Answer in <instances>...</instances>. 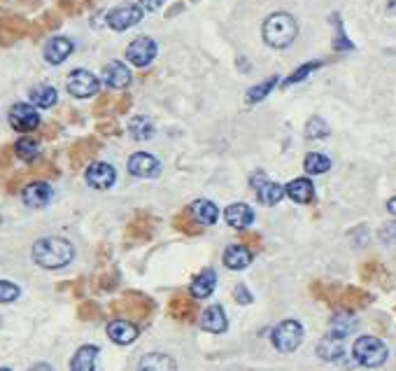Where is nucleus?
<instances>
[{"label":"nucleus","instance_id":"35","mask_svg":"<svg viewBox=\"0 0 396 371\" xmlns=\"http://www.w3.org/2000/svg\"><path fill=\"white\" fill-rule=\"evenodd\" d=\"M315 68H319V61H312V63H305V65H301V68L294 72V75H289L287 79H284V84H296L301 82V79H305Z\"/></svg>","mask_w":396,"mask_h":371},{"label":"nucleus","instance_id":"31","mask_svg":"<svg viewBox=\"0 0 396 371\" xmlns=\"http://www.w3.org/2000/svg\"><path fill=\"white\" fill-rule=\"evenodd\" d=\"M14 152H17V157L24 159V162H33V159L40 155V143L35 141V138L26 136V138H21V141H17Z\"/></svg>","mask_w":396,"mask_h":371},{"label":"nucleus","instance_id":"37","mask_svg":"<svg viewBox=\"0 0 396 371\" xmlns=\"http://www.w3.org/2000/svg\"><path fill=\"white\" fill-rule=\"evenodd\" d=\"M233 294H236V301L238 304H249V301H252V294H249V289L245 285H238Z\"/></svg>","mask_w":396,"mask_h":371},{"label":"nucleus","instance_id":"16","mask_svg":"<svg viewBox=\"0 0 396 371\" xmlns=\"http://www.w3.org/2000/svg\"><path fill=\"white\" fill-rule=\"evenodd\" d=\"M189 217H194L196 224H201V227H210V224L217 222L219 217V210L212 201L208 199H198L192 203V208H189Z\"/></svg>","mask_w":396,"mask_h":371},{"label":"nucleus","instance_id":"4","mask_svg":"<svg viewBox=\"0 0 396 371\" xmlns=\"http://www.w3.org/2000/svg\"><path fill=\"white\" fill-rule=\"evenodd\" d=\"M270 339H273V346L280 353H294L301 346V341H303V327L296 320H282L270 334Z\"/></svg>","mask_w":396,"mask_h":371},{"label":"nucleus","instance_id":"26","mask_svg":"<svg viewBox=\"0 0 396 371\" xmlns=\"http://www.w3.org/2000/svg\"><path fill=\"white\" fill-rule=\"evenodd\" d=\"M56 98H58V93L54 86H49V84H38L31 89V100H33V105H38V108H51L56 103Z\"/></svg>","mask_w":396,"mask_h":371},{"label":"nucleus","instance_id":"23","mask_svg":"<svg viewBox=\"0 0 396 371\" xmlns=\"http://www.w3.org/2000/svg\"><path fill=\"white\" fill-rule=\"evenodd\" d=\"M343 341L345 339H341V337H334V334H329V337H324L319 341V346H317V355L322 360H326V362H336V360H341L343 358V353H345V348H343Z\"/></svg>","mask_w":396,"mask_h":371},{"label":"nucleus","instance_id":"32","mask_svg":"<svg viewBox=\"0 0 396 371\" xmlns=\"http://www.w3.org/2000/svg\"><path fill=\"white\" fill-rule=\"evenodd\" d=\"M275 84H277V77H270V79H266V82L252 86L249 93H247V100H249V103H259V100H263L270 91H273Z\"/></svg>","mask_w":396,"mask_h":371},{"label":"nucleus","instance_id":"42","mask_svg":"<svg viewBox=\"0 0 396 371\" xmlns=\"http://www.w3.org/2000/svg\"><path fill=\"white\" fill-rule=\"evenodd\" d=\"M0 371H10V369H0Z\"/></svg>","mask_w":396,"mask_h":371},{"label":"nucleus","instance_id":"30","mask_svg":"<svg viewBox=\"0 0 396 371\" xmlns=\"http://www.w3.org/2000/svg\"><path fill=\"white\" fill-rule=\"evenodd\" d=\"M171 313L178 320H192L196 313V304L194 299H187V297H175L171 301Z\"/></svg>","mask_w":396,"mask_h":371},{"label":"nucleus","instance_id":"20","mask_svg":"<svg viewBox=\"0 0 396 371\" xmlns=\"http://www.w3.org/2000/svg\"><path fill=\"white\" fill-rule=\"evenodd\" d=\"M217 287V273L212 268H205L194 278L192 282V297L194 299H208Z\"/></svg>","mask_w":396,"mask_h":371},{"label":"nucleus","instance_id":"8","mask_svg":"<svg viewBox=\"0 0 396 371\" xmlns=\"http://www.w3.org/2000/svg\"><path fill=\"white\" fill-rule=\"evenodd\" d=\"M249 185L256 189V196H259V201L263 203V206H275V203H280L282 196L287 194V189H284L282 185H277V183H270L263 173L252 176Z\"/></svg>","mask_w":396,"mask_h":371},{"label":"nucleus","instance_id":"33","mask_svg":"<svg viewBox=\"0 0 396 371\" xmlns=\"http://www.w3.org/2000/svg\"><path fill=\"white\" fill-rule=\"evenodd\" d=\"M305 136L308 138H326L329 136V126L324 119L319 117H310L305 124Z\"/></svg>","mask_w":396,"mask_h":371},{"label":"nucleus","instance_id":"41","mask_svg":"<svg viewBox=\"0 0 396 371\" xmlns=\"http://www.w3.org/2000/svg\"><path fill=\"white\" fill-rule=\"evenodd\" d=\"M387 208H390V213H392V215H396V196H394V199H390V203H387Z\"/></svg>","mask_w":396,"mask_h":371},{"label":"nucleus","instance_id":"39","mask_svg":"<svg viewBox=\"0 0 396 371\" xmlns=\"http://www.w3.org/2000/svg\"><path fill=\"white\" fill-rule=\"evenodd\" d=\"M164 3H166V0H140V5L145 7V10H152V12L159 10V7L164 5Z\"/></svg>","mask_w":396,"mask_h":371},{"label":"nucleus","instance_id":"24","mask_svg":"<svg viewBox=\"0 0 396 371\" xmlns=\"http://www.w3.org/2000/svg\"><path fill=\"white\" fill-rule=\"evenodd\" d=\"M96 358H98L96 346H82L70 362V371H96Z\"/></svg>","mask_w":396,"mask_h":371},{"label":"nucleus","instance_id":"9","mask_svg":"<svg viewBox=\"0 0 396 371\" xmlns=\"http://www.w3.org/2000/svg\"><path fill=\"white\" fill-rule=\"evenodd\" d=\"M126 59L133 65H138V68H145V65H150L157 59V42L152 38H145V35L143 38H136L126 49Z\"/></svg>","mask_w":396,"mask_h":371},{"label":"nucleus","instance_id":"22","mask_svg":"<svg viewBox=\"0 0 396 371\" xmlns=\"http://www.w3.org/2000/svg\"><path fill=\"white\" fill-rule=\"evenodd\" d=\"M224 264L233 268V271H243L252 264V252L245 245H231L224 250Z\"/></svg>","mask_w":396,"mask_h":371},{"label":"nucleus","instance_id":"7","mask_svg":"<svg viewBox=\"0 0 396 371\" xmlns=\"http://www.w3.org/2000/svg\"><path fill=\"white\" fill-rule=\"evenodd\" d=\"M10 124L19 134H31V131L40 126V115L33 105L17 103V105H12V110H10Z\"/></svg>","mask_w":396,"mask_h":371},{"label":"nucleus","instance_id":"27","mask_svg":"<svg viewBox=\"0 0 396 371\" xmlns=\"http://www.w3.org/2000/svg\"><path fill=\"white\" fill-rule=\"evenodd\" d=\"M303 169L305 173H310V176H322V173H326L331 169V159L326 155H322V152H312V155L305 157Z\"/></svg>","mask_w":396,"mask_h":371},{"label":"nucleus","instance_id":"11","mask_svg":"<svg viewBox=\"0 0 396 371\" xmlns=\"http://www.w3.org/2000/svg\"><path fill=\"white\" fill-rule=\"evenodd\" d=\"M161 171V164L157 157H152L150 152H136L128 159V173L136 178H157Z\"/></svg>","mask_w":396,"mask_h":371},{"label":"nucleus","instance_id":"1","mask_svg":"<svg viewBox=\"0 0 396 371\" xmlns=\"http://www.w3.org/2000/svg\"><path fill=\"white\" fill-rule=\"evenodd\" d=\"M75 257V247L61 236H47L35 241L33 245V261L42 268H63Z\"/></svg>","mask_w":396,"mask_h":371},{"label":"nucleus","instance_id":"13","mask_svg":"<svg viewBox=\"0 0 396 371\" xmlns=\"http://www.w3.org/2000/svg\"><path fill=\"white\" fill-rule=\"evenodd\" d=\"M51 196H54V192H51V187L47 183H42V180L26 185L24 192H21V199H24L28 208H45L51 201Z\"/></svg>","mask_w":396,"mask_h":371},{"label":"nucleus","instance_id":"6","mask_svg":"<svg viewBox=\"0 0 396 371\" xmlns=\"http://www.w3.org/2000/svg\"><path fill=\"white\" fill-rule=\"evenodd\" d=\"M114 313H119V315H128V318H147L150 311H152V301L147 299V297L143 294H136V292H126L121 297L119 301L112 306Z\"/></svg>","mask_w":396,"mask_h":371},{"label":"nucleus","instance_id":"14","mask_svg":"<svg viewBox=\"0 0 396 371\" xmlns=\"http://www.w3.org/2000/svg\"><path fill=\"white\" fill-rule=\"evenodd\" d=\"M103 82H105L110 89H126L131 84V70L121 61H110L105 68H103Z\"/></svg>","mask_w":396,"mask_h":371},{"label":"nucleus","instance_id":"18","mask_svg":"<svg viewBox=\"0 0 396 371\" xmlns=\"http://www.w3.org/2000/svg\"><path fill=\"white\" fill-rule=\"evenodd\" d=\"M201 327L205 332H212V334H222L226 332V327H229V320H226V313L222 306H210L203 311L201 315Z\"/></svg>","mask_w":396,"mask_h":371},{"label":"nucleus","instance_id":"25","mask_svg":"<svg viewBox=\"0 0 396 371\" xmlns=\"http://www.w3.org/2000/svg\"><path fill=\"white\" fill-rule=\"evenodd\" d=\"M287 189V196L289 199H294L296 203H310L312 196H315V187L308 178H296L291 180V183L284 187Z\"/></svg>","mask_w":396,"mask_h":371},{"label":"nucleus","instance_id":"17","mask_svg":"<svg viewBox=\"0 0 396 371\" xmlns=\"http://www.w3.org/2000/svg\"><path fill=\"white\" fill-rule=\"evenodd\" d=\"M224 217H226V222H229L233 229L243 231V229H247L249 224L254 222V210L249 208L247 203H233V206L226 208Z\"/></svg>","mask_w":396,"mask_h":371},{"label":"nucleus","instance_id":"2","mask_svg":"<svg viewBox=\"0 0 396 371\" xmlns=\"http://www.w3.org/2000/svg\"><path fill=\"white\" fill-rule=\"evenodd\" d=\"M298 33V26L291 14L287 12H275L263 21V40L273 49H284L294 42Z\"/></svg>","mask_w":396,"mask_h":371},{"label":"nucleus","instance_id":"29","mask_svg":"<svg viewBox=\"0 0 396 371\" xmlns=\"http://www.w3.org/2000/svg\"><path fill=\"white\" fill-rule=\"evenodd\" d=\"M355 318L350 315V313H338V315H334L331 320V332L329 334H334V337H341V339H345L348 334L355 332Z\"/></svg>","mask_w":396,"mask_h":371},{"label":"nucleus","instance_id":"12","mask_svg":"<svg viewBox=\"0 0 396 371\" xmlns=\"http://www.w3.org/2000/svg\"><path fill=\"white\" fill-rule=\"evenodd\" d=\"M84 178H86V185L93 187V189H100V192H103V189H110L114 185L117 171L105 162H96V164H91L89 169H86Z\"/></svg>","mask_w":396,"mask_h":371},{"label":"nucleus","instance_id":"21","mask_svg":"<svg viewBox=\"0 0 396 371\" xmlns=\"http://www.w3.org/2000/svg\"><path fill=\"white\" fill-rule=\"evenodd\" d=\"M138 371H178V365L166 353H147L138 362Z\"/></svg>","mask_w":396,"mask_h":371},{"label":"nucleus","instance_id":"3","mask_svg":"<svg viewBox=\"0 0 396 371\" xmlns=\"http://www.w3.org/2000/svg\"><path fill=\"white\" fill-rule=\"evenodd\" d=\"M352 353H355V360L359 362V365L369 367V369L385 365L387 355H390L387 346L380 339H376V337H359L355 341V348H352Z\"/></svg>","mask_w":396,"mask_h":371},{"label":"nucleus","instance_id":"5","mask_svg":"<svg viewBox=\"0 0 396 371\" xmlns=\"http://www.w3.org/2000/svg\"><path fill=\"white\" fill-rule=\"evenodd\" d=\"M100 89V79L89 70H72L68 75V91L75 98H91Z\"/></svg>","mask_w":396,"mask_h":371},{"label":"nucleus","instance_id":"38","mask_svg":"<svg viewBox=\"0 0 396 371\" xmlns=\"http://www.w3.org/2000/svg\"><path fill=\"white\" fill-rule=\"evenodd\" d=\"M93 315H96V306H93V304H82V308H79V318L89 320Z\"/></svg>","mask_w":396,"mask_h":371},{"label":"nucleus","instance_id":"28","mask_svg":"<svg viewBox=\"0 0 396 371\" xmlns=\"http://www.w3.org/2000/svg\"><path fill=\"white\" fill-rule=\"evenodd\" d=\"M128 131L136 141H147V138H152V134H154V122L150 117H145V115H138V117L131 119Z\"/></svg>","mask_w":396,"mask_h":371},{"label":"nucleus","instance_id":"40","mask_svg":"<svg viewBox=\"0 0 396 371\" xmlns=\"http://www.w3.org/2000/svg\"><path fill=\"white\" fill-rule=\"evenodd\" d=\"M31 371H54L49 365H45V362H40V365H35V367H31Z\"/></svg>","mask_w":396,"mask_h":371},{"label":"nucleus","instance_id":"15","mask_svg":"<svg viewBox=\"0 0 396 371\" xmlns=\"http://www.w3.org/2000/svg\"><path fill=\"white\" fill-rule=\"evenodd\" d=\"M107 337L119 346H128L138 339V327L131 320H112L107 325Z\"/></svg>","mask_w":396,"mask_h":371},{"label":"nucleus","instance_id":"19","mask_svg":"<svg viewBox=\"0 0 396 371\" xmlns=\"http://www.w3.org/2000/svg\"><path fill=\"white\" fill-rule=\"evenodd\" d=\"M72 54V42L68 38H51L45 45V59L51 65L63 63Z\"/></svg>","mask_w":396,"mask_h":371},{"label":"nucleus","instance_id":"36","mask_svg":"<svg viewBox=\"0 0 396 371\" xmlns=\"http://www.w3.org/2000/svg\"><path fill=\"white\" fill-rule=\"evenodd\" d=\"M380 241L387 245H396V222H387L383 229H380Z\"/></svg>","mask_w":396,"mask_h":371},{"label":"nucleus","instance_id":"10","mask_svg":"<svg viewBox=\"0 0 396 371\" xmlns=\"http://www.w3.org/2000/svg\"><path fill=\"white\" fill-rule=\"evenodd\" d=\"M143 19V10L138 5H119L107 14V26L112 31H126Z\"/></svg>","mask_w":396,"mask_h":371},{"label":"nucleus","instance_id":"34","mask_svg":"<svg viewBox=\"0 0 396 371\" xmlns=\"http://www.w3.org/2000/svg\"><path fill=\"white\" fill-rule=\"evenodd\" d=\"M19 287L10 280H0V304H10L14 299H19Z\"/></svg>","mask_w":396,"mask_h":371}]
</instances>
